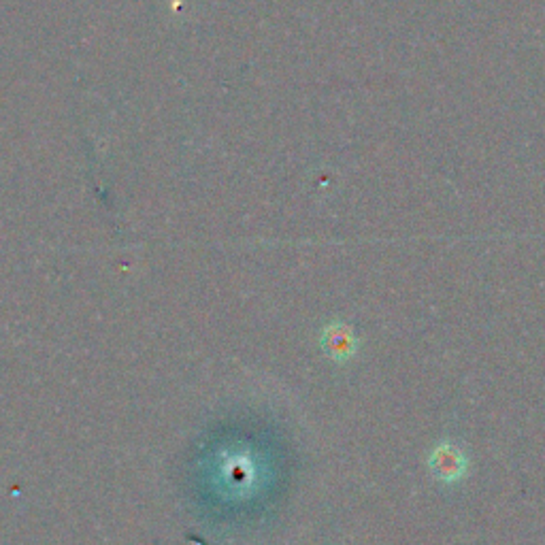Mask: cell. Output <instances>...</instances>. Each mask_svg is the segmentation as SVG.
Instances as JSON below:
<instances>
[{
    "instance_id": "obj_1",
    "label": "cell",
    "mask_w": 545,
    "mask_h": 545,
    "mask_svg": "<svg viewBox=\"0 0 545 545\" xmlns=\"http://www.w3.org/2000/svg\"><path fill=\"white\" fill-rule=\"evenodd\" d=\"M428 469L439 482L454 484L460 482L469 471V460L460 448L450 441H441L435 445V450L428 456Z\"/></svg>"
},
{
    "instance_id": "obj_2",
    "label": "cell",
    "mask_w": 545,
    "mask_h": 545,
    "mask_svg": "<svg viewBox=\"0 0 545 545\" xmlns=\"http://www.w3.org/2000/svg\"><path fill=\"white\" fill-rule=\"evenodd\" d=\"M320 345L328 358L335 362H345L356 356L358 352V339L354 330L343 322H330L320 337Z\"/></svg>"
}]
</instances>
